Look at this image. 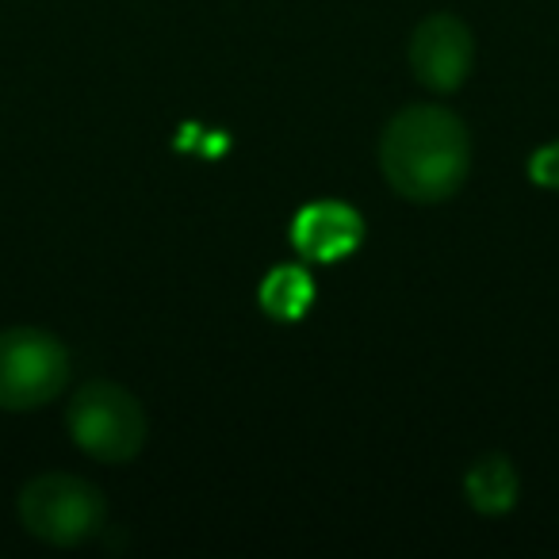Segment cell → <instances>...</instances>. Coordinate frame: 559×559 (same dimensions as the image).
<instances>
[{
  "label": "cell",
  "instance_id": "52a82bcc",
  "mask_svg": "<svg viewBox=\"0 0 559 559\" xmlns=\"http://www.w3.org/2000/svg\"><path fill=\"white\" fill-rule=\"evenodd\" d=\"M464 487L479 513H506L518 502V472L506 456H483L467 472Z\"/></svg>",
  "mask_w": 559,
  "mask_h": 559
},
{
  "label": "cell",
  "instance_id": "277c9868",
  "mask_svg": "<svg viewBox=\"0 0 559 559\" xmlns=\"http://www.w3.org/2000/svg\"><path fill=\"white\" fill-rule=\"evenodd\" d=\"M70 353L55 334L12 326L0 334V411H35L62 395Z\"/></svg>",
  "mask_w": 559,
  "mask_h": 559
},
{
  "label": "cell",
  "instance_id": "5b68a950",
  "mask_svg": "<svg viewBox=\"0 0 559 559\" xmlns=\"http://www.w3.org/2000/svg\"><path fill=\"white\" fill-rule=\"evenodd\" d=\"M475 58V43L464 20L437 12L418 24L411 39V66L414 78L433 93H452L467 81Z\"/></svg>",
  "mask_w": 559,
  "mask_h": 559
},
{
  "label": "cell",
  "instance_id": "ba28073f",
  "mask_svg": "<svg viewBox=\"0 0 559 559\" xmlns=\"http://www.w3.org/2000/svg\"><path fill=\"white\" fill-rule=\"evenodd\" d=\"M311 299H314L311 280H307L299 269L272 272L269 284H264V292H261V304L269 307L272 319H299Z\"/></svg>",
  "mask_w": 559,
  "mask_h": 559
},
{
  "label": "cell",
  "instance_id": "6da1fadb",
  "mask_svg": "<svg viewBox=\"0 0 559 559\" xmlns=\"http://www.w3.org/2000/svg\"><path fill=\"white\" fill-rule=\"evenodd\" d=\"M472 142L460 116L437 104H414L388 123L380 142V169L399 195L414 203H441L467 180Z\"/></svg>",
  "mask_w": 559,
  "mask_h": 559
},
{
  "label": "cell",
  "instance_id": "7a4b0ae2",
  "mask_svg": "<svg viewBox=\"0 0 559 559\" xmlns=\"http://www.w3.org/2000/svg\"><path fill=\"white\" fill-rule=\"evenodd\" d=\"M66 426L81 452L104 464H127L146 444V411L127 388L111 380H93L73 395Z\"/></svg>",
  "mask_w": 559,
  "mask_h": 559
},
{
  "label": "cell",
  "instance_id": "9c48e42d",
  "mask_svg": "<svg viewBox=\"0 0 559 559\" xmlns=\"http://www.w3.org/2000/svg\"><path fill=\"white\" fill-rule=\"evenodd\" d=\"M528 173H533L536 185H544V188H559V146L540 150V154L533 157V165H528Z\"/></svg>",
  "mask_w": 559,
  "mask_h": 559
},
{
  "label": "cell",
  "instance_id": "3957f363",
  "mask_svg": "<svg viewBox=\"0 0 559 559\" xmlns=\"http://www.w3.org/2000/svg\"><path fill=\"white\" fill-rule=\"evenodd\" d=\"M20 518L27 533L55 548H73L104 525V495L81 475L47 472L35 475L20 495Z\"/></svg>",
  "mask_w": 559,
  "mask_h": 559
},
{
  "label": "cell",
  "instance_id": "8992f818",
  "mask_svg": "<svg viewBox=\"0 0 559 559\" xmlns=\"http://www.w3.org/2000/svg\"><path fill=\"white\" fill-rule=\"evenodd\" d=\"M360 241V218L345 203H314L296 218V246L299 253L319 257V261H337L353 253Z\"/></svg>",
  "mask_w": 559,
  "mask_h": 559
}]
</instances>
